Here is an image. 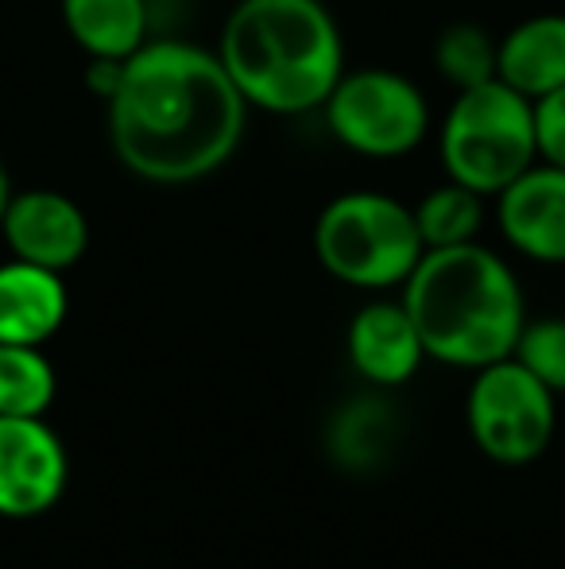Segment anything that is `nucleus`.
Segmentation results:
<instances>
[{"label":"nucleus","instance_id":"1","mask_svg":"<svg viewBox=\"0 0 565 569\" xmlns=\"http://www.w3.org/2000/svg\"><path fill=\"white\" fill-rule=\"evenodd\" d=\"M105 113L109 143L124 171L159 187H182L233 159L249 101L221 54L179 39H148L124 59Z\"/></svg>","mask_w":565,"mask_h":569},{"label":"nucleus","instance_id":"2","mask_svg":"<svg viewBox=\"0 0 565 569\" xmlns=\"http://www.w3.org/2000/svg\"><path fill=\"white\" fill-rule=\"evenodd\" d=\"M218 54L241 98L280 117L322 109L345 74V43L322 0H241Z\"/></svg>","mask_w":565,"mask_h":569},{"label":"nucleus","instance_id":"3","mask_svg":"<svg viewBox=\"0 0 565 569\" xmlns=\"http://www.w3.org/2000/svg\"><path fill=\"white\" fill-rule=\"evenodd\" d=\"M403 287V307L426 357L453 368H484L512 357L527 326L512 268L476 240L426 248Z\"/></svg>","mask_w":565,"mask_h":569},{"label":"nucleus","instance_id":"4","mask_svg":"<svg viewBox=\"0 0 565 569\" xmlns=\"http://www.w3.org/2000/svg\"><path fill=\"white\" fill-rule=\"evenodd\" d=\"M445 174L476 194H500L538 163L535 106L500 78L457 90L442 124Z\"/></svg>","mask_w":565,"mask_h":569},{"label":"nucleus","instance_id":"5","mask_svg":"<svg viewBox=\"0 0 565 569\" xmlns=\"http://www.w3.org/2000/svg\"><path fill=\"white\" fill-rule=\"evenodd\" d=\"M314 252L341 283L384 291L407 283L426 244L411 206L376 190H353L322 210L314 226Z\"/></svg>","mask_w":565,"mask_h":569},{"label":"nucleus","instance_id":"6","mask_svg":"<svg viewBox=\"0 0 565 569\" xmlns=\"http://www.w3.org/2000/svg\"><path fill=\"white\" fill-rule=\"evenodd\" d=\"M322 109L337 143L369 159L407 156L423 143L430 128L423 90L384 67L345 70Z\"/></svg>","mask_w":565,"mask_h":569},{"label":"nucleus","instance_id":"7","mask_svg":"<svg viewBox=\"0 0 565 569\" xmlns=\"http://www.w3.org/2000/svg\"><path fill=\"white\" fill-rule=\"evenodd\" d=\"M468 430L492 461L531 465L554 438V391L515 357L476 368Z\"/></svg>","mask_w":565,"mask_h":569},{"label":"nucleus","instance_id":"8","mask_svg":"<svg viewBox=\"0 0 565 569\" xmlns=\"http://www.w3.org/2000/svg\"><path fill=\"white\" fill-rule=\"evenodd\" d=\"M67 477V446L43 419L0 415V516H43L59 503Z\"/></svg>","mask_w":565,"mask_h":569},{"label":"nucleus","instance_id":"9","mask_svg":"<svg viewBox=\"0 0 565 569\" xmlns=\"http://www.w3.org/2000/svg\"><path fill=\"white\" fill-rule=\"evenodd\" d=\"M0 232H4L16 260L39 263V268L51 271L74 268L90 248V221L78 210L74 198L59 194V190L12 194Z\"/></svg>","mask_w":565,"mask_h":569},{"label":"nucleus","instance_id":"10","mask_svg":"<svg viewBox=\"0 0 565 569\" xmlns=\"http://www.w3.org/2000/svg\"><path fill=\"white\" fill-rule=\"evenodd\" d=\"M500 229L507 244L543 263H565V171L538 159L500 190Z\"/></svg>","mask_w":565,"mask_h":569},{"label":"nucleus","instance_id":"11","mask_svg":"<svg viewBox=\"0 0 565 569\" xmlns=\"http://www.w3.org/2000/svg\"><path fill=\"white\" fill-rule=\"evenodd\" d=\"M426 349L403 302H369L349 322V360L376 388L407 383L418 372Z\"/></svg>","mask_w":565,"mask_h":569},{"label":"nucleus","instance_id":"12","mask_svg":"<svg viewBox=\"0 0 565 569\" xmlns=\"http://www.w3.org/2000/svg\"><path fill=\"white\" fill-rule=\"evenodd\" d=\"M67 283L62 271L28 260L0 268V345H43L67 322Z\"/></svg>","mask_w":565,"mask_h":569},{"label":"nucleus","instance_id":"13","mask_svg":"<svg viewBox=\"0 0 565 569\" xmlns=\"http://www.w3.org/2000/svg\"><path fill=\"white\" fill-rule=\"evenodd\" d=\"M496 78L515 93L538 101L565 86V16L543 12L515 23L500 39Z\"/></svg>","mask_w":565,"mask_h":569},{"label":"nucleus","instance_id":"14","mask_svg":"<svg viewBox=\"0 0 565 569\" xmlns=\"http://www.w3.org/2000/svg\"><path fill=\"white\" fill-rule=\"evenodd\" d=\"M62 23L90 59H129L148 43V0H62Z\"/></svg>","mask_w":565,"mask_h":569},{"label":"nucleus","instance_id":"15","mask_svg":"<svg viewBox=\"0 0 565 569\" xmlns=\"http://www.w3.org/2000/svg\"><path fill=\"white\" fill-rule=\"evenodd\" d=\"M395 438V415L384 399H353L333 419L330 450L349 469H372L380 457H387Z\"/></svg>","mask_w":565,"mask_h":569},{"label":"nucleus","instance_id":"16","mask_svg":"<svg viewBox=\"0 0 565 569\" xmlns=\"http://www.w3.org/2000/svg\"><path fill=\"white\" fill-rule=\"evenodd\" d=\"M54 399V368L39 345H0V415L43 419Z\"/></svg>","mask_w":565,"mask_h":569},{"label":"nucleus","instance_id":"17","mask_svg":"<svg viewBox=\"0 0 565 569\" xmlns=\"http://www.w3.org/2000/svg\"><path fill=\"white\" fill-rule=\"evenodd\" d=\"M481 194L461 182H445V187H434L423 202L415 206V221L418 232H423L426 248H453V244H468L481 229Z\"/></svg>","mask_w":565,"mask_h":569},{"label":"nucleus","instance_id":"18","mask_svg":"<svg viewBox=\"0 0 565 569\" xmlns=\"http://www.w3.org/2000/svg\"><path fill=\"white\" fill-rule=\"evenodd\" d=\"M496 54H500V43L481 23H453L434 43L437 70H442L457 90L492 82V78H496Z\"/></svg>","mask_w":565,"mask_h":569},{"label":"nucleus","instance_id":"19","mask_svg":"<svg viewBox=\"0 0 565 569\" xmlns=\"http://www.w3.org/2000/svg\"><path fill=\"white\" fill-rule=\"evenodd\" d=\"M512 357L519 360L531 376H538L554 396L565 391V318H538V322H527L519 341H515Z\"/></svg>","mask_w":565,"mask_h":569},{"label":"nucleus","instance_id":"20","mask_svg":"<svg viewBox=\"0 0 565 569\" xmlns=\"http://www.w3.org/2000/svg\"><path fill=\"white\" fill-rule=\"evenodd\" d=\"M535 106V143L538 159L565 171V86L546 98L531 101Z\"/></svg>","mask_w":565,"mask_h":569},{"label":"nucleus","instance_id":"21","mask_svg":"<svg viewBox=\"0 0 565 569\" xmlns=\"http://www.w3.org/2000/svg\"><path fill=\"white\" fill-rule=\"evenodd\" d=\"M8 198H12V182H8V171H4V163H0V221H4Z\"/></svg>","mask_w":565,"mask_h":569}]
</instances>
